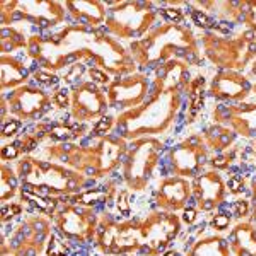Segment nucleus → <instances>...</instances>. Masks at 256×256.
<instances>
[{
	"instance_id": "f257e3e1",
	"label": "nucleus",
	"mask_w": 256,
	"mask_h": 256,
	"mask_svg": "<svg viewBox=\"0 0 256 256\" xmlns=\"http://www.w3.org/2000/svg\"><path fill=\"white\" fill-rule=\"evenodd\" d=\"M26 53L40 68L56 76L74 65L99 68L114 79L137 74L132 53L104 28L90 30L79 24H65L48 34H31Z\"/></svg>"
},
{
	"instance_id": "f03ea898",
	"label": "nucleus",
	"mask_w": 256,
	"mask_h": 256,
	"mask_svg": "<svg viewBox=\"0 0 256 256\" xmlns=\"http://www.w3.org/2000/svg\"><path fill=\"white\" fill-rule=\"evenodd\" d=\"M126 150V140L120 135L89 134L79 144H52L44 147L41 159L64 164L88 180H101L123 162Z\"/></svg>"
},
{
	"instance_id": "7ed1b4c3",
	"label": "nucleus",
	"mask_w": 256,
	"mask_h": 256,
	"mask_svg": "<svg viewBox=\"0 0 256 256\" xmlns=\"http://www.w3.org/2000/svg\"><path fill=\"white\" fill-rule=\"evenodd\" d=\"M200 41L183 24H160L142 40L130 44V53L137 67H160L171 60H183L198 65L202 58Z\"/></svg>"
},
{
	"instance_id": "20e7f679",
	"label": "nucleus",
	"mask_w": 256,
	"mask_h": 256,
	"mask_svg": "<svg viewBox=\"0 0 256 256\" xmlns=\"http://www.w3.org/2000/svg\"><path fill=\"white\" fill-rule=\"evenodd\" d=\"M16 172L22 190L60 200H64L65 196L72 198L79 195L90 181L64 164L32 156L20 158L16 166Z\"/></svg>"
},
{
	"instance_id": "39448f33",
	"label": "nucleus",
	"mask_w": 256,
	"mask_h": 256,
	"mask_svg": "<svg viewBox=\"0 0 256 256\" xmlns=\"http://www.w3.org/2000/svg\"><path fill=\"white\" fill-rule=\"evenodd\" d=\"M183 104V92H150L142 106L125 111L116 118L118 135L125 140H140L168 132Z\"/></svg>"
},
{
	"instance_id": "423d86ee",
	"label": "nucleus",
	"mask_w": 256,
	"mask_h": 256,
	"mask_svg": "<svg viewBox=\"0 0 256 256\" xmlns=\"http://www.w3.org/2000/svg\"><path fill=\"white\" fill-rule=\"evenodd\" d=\"M200 48L204 55L220 70L229 72H242L256 58V34L244 31L239 36L208 32L200 40Z\"/></svg>"
},
{
	"instance_id": "0eeeda50",
	"label": "nucleus",
	"mask_w": 256,
	"mask_h": 256,
	"mask_svg": "<svg viewBox=\"0 0 256 256\" xmlns=\"http://www.w3.org/2000/svg\"><path fill=\"white\" fill-rule=\"evenodd\" d=\"M67 9L65 2L56 0H0L2 28L28 22L41 31L65 26Z\"/></svg>"
},
{
	"instance_id": "6e6552de",
	"label": "nucleus",
	"mask_w": 256,
	"mask_h": 256,
	"mask_svg": "<svg viewBox=\"0 0 256 256\" xmlns=\"http://www.w3.org/2000/svg\"><path fill=\"white\" fill-rule=\"evenodd\" d=\"M108 10L104 30L110 36L120 40L134 41L142 40L148 31L154 30L159 12L152 9V4L146 2H108Z\"/></svg>"
},
{
	"instance_id": "1a4fd4ad",
	"label": "nucleus",
	"mask_w": 256,
	"mask_h": 256,
	"mask_svg": "<svg viewBox=\"0 0 256 256\" xmlns=\"http://www.w3.org/2000/svg\"><path fill=\"white\" fill-rule=\"evenodd\" d=\"M52 218L43 214L24 217L10 232H2V256H41L46 254L52 238Z\"/></svg>"
},
{
	"instance_id": "9d476101",
	"label": "nucleus",
	"mask_w": 256,
	"mask_h": 256,
	"mask_svg": "<svg viewBox=\"0 0 256 256\" xmlns=\"http://www.w3.org/2000/svg\"><path fill=\"white\" fill-rule=\"evenodd\" d=\"M162 150V142L154 137L135 140L134 146L128 147L122 162V180L130 192L138 193L148 186L160 164Z\"/></svg>"
},
{
	"instance_id": "9b49d317",
	"label": "nucleus",
	"mask_w": 256,
	"mask_h": 256,
	"mask_svg": "<svg viewBox=\"0 0 256 256\" xmlns=\"http://www.w3.org/2000/svg\"><path fill=\"white\" fill-rule=\"evenodd\" d=\"M99 216L94 208L82 207L72 200L56 210L53 216V229L70 242L88 246L94 242L98 232Z\"/></svg>"
},
{
	"instance_id": "f8f14e48",
	"label": "nucleus",
	"mask_w": 256,
	"mask_h": 256,
	"mask_svg": "<svg viewBox=\"0 0 256 256\" xmlns=\"http://www.w3.org/2000/svg\"><path fill=\"white\" fill-rule=\"evenodd\" d=\"M53 98L43 89L34 86H22L2 96V123L7 120V111L10 118L19 122H38L52 110Z\"/></svg>"
},
{
	"instance_id": "ddd939ff",
	"label": "nucleus",
	"mask_w": 256,
	"mask_h": 256,
	"mask_svg": "<svg viewBox=\"0 0 256 256\" xmlns=\"http://www.w3.org/2000/svg\"><path fill=\"white\" fill-rule=\"evenodd\" d=\"M108 108V94L92 80L77 82L70 90V118L74 122H99L106 116Z\"/></svg>"
},
{
	"instance_id": "4468645a",
	"label": "nucleus",
	"mask_w": 256,
	"mask_h": 256,
	"mask_svg": "<svg viewBox=\"0 0 256 256\" xmlns=\"http://www.w3.org/2000/svg\"><path fill=\"white\" fill-rule=\"evenodd\" d=\"M110 108H116L122 113L142 106L150 96V82L144 74H134L128 77L113 79L106 89Z\"/></svg>"
},
{
	"instance_id": "2eb2a0df",
	"label": "nucleus",
	"mask_w": 256,
	"mask_h": 256,
	"mask_svg": "<svg viewBox=\"0 0 256 256\" xmlns=\"http://www.w3.org/2000/svg\"><path fill=\"white\" fill-rule=\"evenodd\" d=\"M208 158V148L200 135H192L169 152V169L171 176L196 178Z\"/></svg>"
},
{
	"instance_id": "dca6fc26",
	"label": "nucleus",
	"mask_w": 256,
	"mask_h": 256,
	"mask_svg": "<svg viewBox=\"0 0 256 256\" xmlns=\"http://www.w3.org/2000/svg\"><path fill=\"white\" fill-rule=\"evenodd\" d=\"M214 123L227 126L236 135L253 138L256 137V104L254 102L218 104L214 110Z\"/></svg>"
},
{
	"instance_id": "f3484780",
	"label": "nucleus",
	"mask_w": 256,
	"mask_h": 256,
	"mask_svg": "<svg viewBox=\"0 0 256 256\" xmlns=\"http://www.w3.org/2000/svg\"><path fill=\"white\" fill-rule=\"evenodd\" d=\"M193 196L192 183L186 178L166 176L159 181L156 190V205L160 212L174 214L178 210H184Z\"/></svg>"
},
{
	"instance_id": "a211bd4d",
	"label": "nucleus",
	"mask_w": 256,
	"mask_h": 256,
	"mask_svg": "<svg viewBox=\"0 0 256 256\" xmlns=\"http://www.w3.org/2000/svg\"><path fill=\"white\" fill-rule=\"evenodd\" d=\"M193 198L202 212H212L226 204L227 184L218 172H204L193 180Z\"/></svg>"
},
{
	"instance_id": "6ab92c4d",
	"label": "nucleus",
	"mask_w": 256,
	"mask_h": 256,
	"mask_svg": "<svg viewBox=\"0 0 256 256\" xmlns=\"http://www.w3.org/2000/svg\"><path fill=\"white\" fill-rule=\"evenodd\" d=\"M251 84L246 76L241 72H229L220 70L212 79L208 92L214 98L227 102H242L251 94Z\"/></svg>"
},
{
	"instance_id": "aec40b11",
	"label": "nucleus",
	"mask_w": 256,
	"mask_h": 256,
	"mask_svg": "<svg viewBox=\"0 0 256 256\" xmlns=\"http://www.w3.org/2000/svg\"><path fill=\"white\" fill-rule=\"evenodd\" d=\"M65 9L74 24L90 28V30L104 28L110 10L108 2H101V0H67Z\"/></svg>"
},
{
	"instance_id": "412c9836",
	"label": "nucleus",
	"mask_w": 256,
	"mask_h": 256,
	"mask_svg": "<svg viewBox=\"0 0 256 256\" xmlns=\"http://www.w3.org/2000/svg\"><path fill=\"white\" fill-rule=\"evenodd\" d=\"M186 62L183 60H171L168 64L160 65L156 74L154 84H152V92H171V90L188 89L190 72Z\"/></svg>"
},
{
	"instance_id": "4be33fe9",
	"label": "nucleus",
	"mask_w": 256,
	"mask_h": 256,
	"mask_svg": "<svg viewBox=\"0 0 256 256\" xmlns=\"http://www.w3.org/2000/svg\"><path fill=\"white\" fill-rule=\"evenodd\" d=\"M0 90L4 94H9L12 90L22 88L28 84L30 72L24 67L22 60L16 58L14 55H2L0 56Z\"/></svg>"
},
{
	"instance_id": "5701e85b",
	"label": "nucleus",
	"mask_w": 256,
	"mask_h": 256,
	"mask_svg": "<svg viewBox=\"0 0 256 256\" xmlns=\"http://www.w3.org/2000/svg\"><path fill=\"white\" fill-rule=\"evenodd\" d=\"M227 242H229L230 254L256 256V226L253 222H239L230 230Z\"/></svg>"
},
{
	"instance_id": "b1692460",
	"label": "nucleus",
	"mask_w": 256,
	"mask_h": 256,
	"mask_svg": "<svg viewBox=\"0 0 256 256\" xmlns=\"http://www.w3.org/2000/svg\"><path fill=\"white\" fill-rule=\"evenodd\" d=\"M89 135V128L86 123L77 122H53L48 128V140L55 144H72Z\"/></svg>"
},
{
	"instance_id": "393cba45",
	"label": "nucleus",
	"mask_w": 256,
	"mask_h": 256,
	"mask_svg": "<svg viewBox=\"0 0 256 256\" xmlns=\"http://www.w3.org/2000/svg\"><path fill=\"white\" fill-rule=\"evenodd\" d=\"M186 256H230L229 242L222 236H202L186 244Z\"/></svg>"
},
{
	"instance_id": "a878e982",
	"label": "nucleus",
	"mask_w": 256,
	"mask_h": 256,
	"mask_svg": "<svg viewBox=\"0 0 256 256\" xmlns=\"http://www.w3.org/2000/svg\"><path fill=\"white\" fill-rule=\"evenodd\" d=\"M202 138H204V144L207 146V148H212L217 154H220V152L229 150V148L234 146V142H236V134H234L232 130H229L227 126L212 125L204 132Z\"/></svg>"
},
{
	"instance_id": "bb28decb",
	"label": "nucleus",
	"mask_w": 256,
	"mask_h": 256,
	"mask_svg": "<svg viewBox=\"0 0 256 256\" xmlns=\"http://www.w3.org/2000/svg\"><path fill=\"white\" fill-rule=\"evenodd\" d=\"M30 38L31 36H28L24 30L18 26L2 28V31H0V52H2V55H14L16 52L28 50Z\"/></svg>"
},
{
	"instance_id": "cd10ccee",
	"label": "nucleus",
	"mask_w": 256,
	"mask_h": 256,
	"mask_svg": "<svg viewBox=\"0 0 256 256\" xmlns=\"http://www.w3.org/2000/svg\"><path fill=\"white\" fill-rule=\"evenodd\" d=\"M19 196L24 204H28L30 207L36 210V214H43V216H48L50 218H53V216L56 214V210L60 208L62 200L60 198H52V196H44V195H38V193L28 192V190L20 188Z\"/></svg>"
},
{
	"instance_id": "c85d7f7f",
	"label": "nucleus",
	"mask_w": 256,
	"mask_h": 256,
	"mask_svg": "<svg viewBox=\"0 0 256 256\" xmlns=\"http://www.w3.org/2000/svg\"><path fill=\"white\" fill-rule=\"evenodd\" d=\"M188 111H186V120L184 122L188 125H192L193 122L198 118L202 108L205 102V79L204 77H195L188 86Z\"/></svg>"
},
{
	"instance_id": "c756f323",
	"label": "nucleus",
	"mask_w": 256,
	"mask_h": 256,
	"mask_svg": "<svg viewBox=\"0 0 256 256\" xmlns=\"http://www.w3.org/2000/svg\"><path fill=\"white\" fill-rule=\"evenodd\" d=\"M19 178L16 169H12L10 166H7V162L2 164V178H0V202L2 205L14 202V198L19 195L20 188H19Z\"/></svg>"
},
{
	"instance_id": "7c9ffc66",
	"label": "nucleus",
	"mask_w": 256,
	"mask_h": 256,
	"mask_svg": "<svg viewBox=\"0 0 256 256\" xmlns=\"http://www.w3.org/2000/svg\"><path fill=\"white\" fill-rule=\"evenodd\" d=\"M72 251L74 248L70 244V241L62 238L58 232H53L52 238H50L46 254L44 256H72Z\"/></svg>"
},
{
	"instance_id": "2f4dec72",
	"label": "nucleus",
	"mask_w": 256,
	"mask_h": 256,
	"mask_svg": "<svg viewBox=\"0 0 256 256\" xmlns=\"http://www.w3.org/2000/svg\"><path fill=\"white\" fill-rule=\"evenodd\" d=\"M32 79L38 82V84L44 86V88H56L62 80L60 76H56V74H53V72H48V70H44V68H40V67L38 70L32 72Z\"/></svg>"
},
{
	"instance_id": "473e14b6",
	"label": "nucleus",
	"mask_w": 256,
	"mask_h": 256,
	"mask_svg": "<svg viewBox=\"0 0 256 256\" xmlns=\"http://www.w3.org/2000/svg\"><path fill=\"white\" fill-rule=\"evenodd\" d=\"M192 19L198 28H202V30L216 31V28H217V22L214 20L212 16L204 12L202 9H192Z\"/></svg>"
},
{
	"instance_id": "72a5a7b5",
	"label": "nucleus",
	"mask_w": 256,
	"mask_h": 256,
	"mask_svg": "<svg viewBox=\"0 0 256 256\" xmlns=\"http://www.w3.org/2000/svg\"><path fill=\"white\" fill-rule=\"evenodd\" d=\"M24 205L19 204V202H9V204L2 205V224H10L14 218H18L19 216H22Z\"/></svg>"
},
{
	"instance_id": "f704fd0d",
	"label": "nucleus",
	"mask_w": 256,
	"mask_h": 256,
	"mask_svg": "<svg viewBox=\"0 0 256 256\" xmlns=\"http://www.w3.org/2000/svg\"><path fill=\"white\" fill-rule=\"evenodd\" d=\"M114 128H116V118L108 116V114H106L104 118H101L99 122L94 123L90 134H94V135H110Z\"/></svg>"
},
{
	"instance_id": "c9c22d12",
	"label": "nucleus",
	"mask_w": 256,
	"mask_h": 256,
	"mask_svg": "<svg viewBox=\"0 0 256 256\" xmlns=\"http://www.w3.org/2000/svg\"><path fill=\"white\" fill-rule=\"evenodd\" d=\"M24 156L22 147H20L19 140L12 144H7V146L2 147V160L4 162H12V160H18Z\"/></svg>"
},
{
	"instance_id": "e433bc0d",
	"label": "nucleus",
	"mask_w": 256,
	"mask_h": 256,
	"mask_svg": "<svg viewBox=\"0 0 256 256\" xmlns=\"http://www.w3.org/2000/svg\"><path fill=\"white\" fill-rule=\"evenodd\" d=\"M20 128H22V122H19V120L16 118H9L4 122V126H2V138H14L16 135L20 132Z\"/></svg>"
},
{
	"instance_id": "4c0bfd02",
	"label": "nucleus",
	"mask_w": 256,
	"mask_h": 256,
	"mask_svg": "<svg viewBox=\"0 0 256 256\" xmlns=\"http://www.w3.org/2000/svg\"><path fill=\"white\" fill-rule=\"evenodd\" d=\"M159 14L171 24H183L184 20L183 10L178 9V7H164V9H159Z\"/></svg>"
},
{
	"instance_id": "58836bf2",
	"label": "nucleus",
	"mask_w": 256,
	"mask_h": 256,
	"mask_svg": "<svg viewBox=\"0 0 256 256\" xmlns=\"http://www.w3.org/2000/svg\"><path fill=\"white\" fill-rule=\"evenodd\" d=\"M242 22L248 26V31L256 34V2H246V12Z\"/></svg>"
},
{
	"instance_id": "ea45409f",
	"label": "nucleus",
	"mask_w": 256,
	"mask_h": 256,
	"mask_svg": "<svg viewBox=\"0 0 256 256\" xmlns=\"http://www.w3.org/2000/svg\"><path fill=\"white\" fill-rule=\"evenodd\" d=\"M234 158H236L234 152H230V154H229V150L220 152V154H216L212 158V166L216 169H227L230 164H232Z\"/></svg>"
},
{
	"instance_id": "a19ab883",
	"label": "nucleus",
	"mask_w": 256,
	"mask_h": 256,
	"mask_svg": "<svg viewBox=\"0 0 256 256\" xmlns=\"http://www.w3.org/2000/svg\"><path fill=\"white\" fill-rule=\"evenodd\" d=\"M230 222H232V217H230L229 214H217V216L212 218L210 226H212V229L217 230V232H224V230H229Z\"/></svg>"
},
{
	"instance_id": "79ce46f5",
	"label": "nucleus",
	"mask_w": 256,
	"mask_h": 256,
	"mask_svg": "<svg viewBox=\"0 0 256 256\" xmlns=\"http://www.w3.org/2000/svg\"><path fill=\"white\" fill-rule=\"evenodd\" d=\"M244 184L246 181L241 174H232L227 181V192L232 193V195H241L244 192Z\"/></svg>"
},
{
	"instance_id": "37998d69",
	"label": "nucleus",
	"mask_w": 256,
	"mask_h": 256,
	"mask_svg": "<svg viewBox=\"0 0 256 256\" xmlns=\"http://www.w3.org/2000/svg\"><path fill=\"white\" fill-rule=\"evenodd\" d=\"M53 106L58 110H70V90L62 89L53 94Z\"/></svg>"
},
{
	"instance_id": "c03bdc74",
	"label": "nucleus",
	"mask_w": 256,
	"mask_h": 256,
	"mask_svg": "<svg viewBox=\"0 0 256 256\" xmlns=\"http://www.w3.org/2000/svg\"><path fill=\"white\" fill-rule=\"evenodd\" d=\"M230 212H232V216H236L238 218H244L250 216L251 212V205L248 200H238L234 202L232 205H230Z\"/></svg>"
},
{
	"instance_id": "a18cd8bd",
	"label": "nucleus",
	"mask_w": 256,
	"mask_h": 256,
	"mask_svg": "<svg viewBox=\"0 0 256 256\" xmlns=\"http://www.w3.org/2000/svg\"><path fill=\"white\" fill-rule=\"evenodd\" d=\"M89 77L90 79L89 80H92L94 84H98V86H110L111 84V76H108L106 72H102V70H99V68H89Z\"/></svg>"
},
{
	"instance_id": "49530a36",
	"label": "nucleus",
	"mask_w": 256,
	"mask_h": 256,
	"mask_svg": "<svg viewBox=\"0 0 256 256\" xmlns=\"http://www.w3.org/2000/svg\"><path fill=\"white\" fill-rule=\"evenodd\" d=\"M198 218V210L196 208H192V207H186L183 210V222L188 226H193Z\"/></svg>"
},
{
	"instance_id": "de8ad7c7",
	"label": "nucleus",
	"mask_w": 256,
	"mask_h": 256,
	"mask_svg": "<svg viewBox=\"0 0 256 256\" xmlns=\"http://www.w3.org/2000/svg\"><path fill=\"white\" fill-rule=\"evenodd\" d=\"M253 196H254V207H253V220H254V226H256V178L253 181Z\"/></svg>"
},
{
	"instance_id": "09e8293b",
	"label": "nucleus",
	"mask_w": 256,
	"mask_h": 256,
	"mask_svg": "<svg viewBox=\"0 0 256 256\" xmlns=\"http://www.w3.org/2000/svg\"><path fill=\"white\" fill-rule=\"evenodd\" d=\"M162 256H181V253H180V251L172 250V251H166V253H164Z\"/></svg>"
},
{
	"instance_id": "8fccbe9b",
	"label": "nucleus",
	"mask_w": 256,
	"mask_h": 256,
	"mask_svg": "<svg viewBox=\"0 0 256 256\" xmlns=\"http://www.w3.org/2000/svg\"><path fill=\"white\" fill-rule=\"evenodd\" d=\"M250 72H251V76L256 77V58H254L253 64H251V70H250Z\"/></svg>"
},
{
	"instance_id": "3c124183",
	"label": "nucleus",
	"mask_w": 256,
	"mask_h": 256,
	"mask_svg": "<svg viewBox=\"0 0 256 256\" xmlns=\"http://www.w3.org/2000/svg\"><path fill=\"white\" fill-rule=\"evenodd\" d=\"M253 90H254V94H256V84L253 86Z\"/></svg>"
},
{
	"instance_id": "603ef678",
	"label": "nucleus",
	"mask_w": 256,
	"mask_h": 256,
	"mask_svg": "<svg viewBox=\"0 0 256 256\" xmlns=\"http://www.w3.org/2000/svg\"><path fill=\"white\" fill-rule=\"evenodd\" d=\"M96 256H104V254H96Z\"/></svg>"
}]
</instances>
